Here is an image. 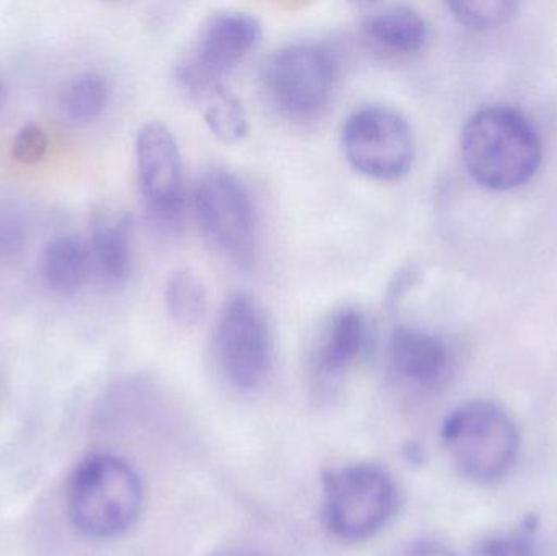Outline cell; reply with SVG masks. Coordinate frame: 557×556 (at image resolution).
<instances>
[{"label": "cell", "instance_id": "obj_3", "mask_svg": "<svg viewBox=\"0 0 557 556\" xmlns=\"http://www.w3.org/2000/svg\"><path fill=\"white\" fill-rule=\"evenodd\" d=\"M442 443L461 475L476 483H494L516 466L520 437L503 408L471 401L448 415Z\"/></svg>", "mask_w": 557, "mask_h": 556}, {"label": "cell", "instance_id": "obj_5", "mask_svg": "<svg viewBox=\"0 0 557 556\" xmlns=\"http://www.w3.org/2000/svg\"><path fill=\"white\" fill-rule=\"evenodd\" d=\"M195 212L212 247L238 270L257 261L258 218L245 183L225 169L206 172L196 185Z\"/></svg>", "mask_w": 557, "mask_h": 556}, {"label": "cell", "instance_id": "obj_26", "mask_svg": "<svg viewBox=\"0 0 557 556\" xmlns=\"http://www.w3.org/2000/svg\"><path fill=\"white\" fill-rule=\"evenodd\" d=\"M225 556H261L258 554H251V552H237V554H231Z\"/></svg>", "mask_w": 557, "mask_h": 556}, {"label": "cell", "instance_id": "obj_8", "mask_svg": "<svg viewBox=\"0 0 557 556\" xmlns=\"http://www.w3.org/2000/svg\"><path fill=\"white\" fill-rule=\"evenodd\" d=\"M344 157L356 172L395 182L408 175L416 140L408 118L388 104H366L354 111L341 133Z\"/></svg>", "mask_w": 557, "mask_h": 556}, {"label": "cell", "instance_id": "obj_15", "mask_svg": "<svg viewBox=\"0 0 557 556\" xmlns=\"http://www.w3.org/2000/svg\"><path fill=\"white\" fill-rule=\"evenodd\" d=\"M42 284L52 293H78L87 283L91 270L88 242L77 235H58L42 248L38 264Z\"/></svg>", "mask_w": 557, "mask_h": 556}, {"label": "cell", "instance_id": "obj_18", "mask_svg": "<svg viewBox=\"0 0 557 556\" xmlns=\"http://www.w3.org/2000/svg\"><path fill=\"white\" fill-rule=\"evenodd\" d=\"M201 100L205 104V121L209 131L221 143L235 144L248 134V120L240 100L225 87L215 85Z\"/></svg>", "mask_w": 557, "mask_h": 556}, {"label": "cell", "instance_id": "obj_10", "mask_svg": "<svg viewBox=\"0 0 557 556\" xmlns=\"http://www.w3.org/2000/svg\"><path fill=\"white\" fill-rule=\"evenodd\" d=\"M137 175L150 211L172 221L185 205L183 160L172 131L159 121L140 127L136 137Z\"/></svg>", "mask_w": 557, "mask_h": 556}, {"label": "cell", "instance_id": "obj_21", "mask_svg": "<svg viewBox=\"0 0 557 556\" xmlns=\"http://www.w3.org/2000/svg\"><path fill=\"white\" fill-rule=\"evenodd\" d=\"M471 556H535L530 538L520 532L490 535L478 542Z\"/></svg>", "mask_w": 557, "mask_h": 556}, {"label": "cell", "instance_id": "obj_13", "mask_svg": "<svg viewBox=\"0 0 557 556\" xmlns=\"http://www.w3.org/2000/svg\"><path fill=\"white\" fill-rule=\"evenodd\" d=\"M91 270L111 286L126 283L133 273L134 227L127 214L103 215L95 222L88 242Z\"/></svg>", "mask_w": 557, "mask_h": 556}, {"label": "cell", "instance_id": "obj_7", "mask_svg": "<svg viewBox=\"0 0 557 556\" xmlns=\"http://www.w3.org/2000/svg\"><path fill=\"white\" fill-rule=\"evenodd\" d=\"M323 493L324 521L343 541L372 538L398 506L395 482L375 466L333 470L323 479Z\"/></svg>", "mask_w": 557, "mask_h": 556}, {"label": "cell", "instance_id": "obj_12", "mask_svg": "<svg viewBox=\"0 0 557 556\" xmlns=\"http://www.w3.org/2000/svg\"><path fill=\"white\" fill-rule=\"evenodd\" d=\"M369 329L366 316L356 307H341L327 320L318 339V371L327 378H337L349 371L366 351Z\"/></svg>", "mask_w": 557, "mask_h": 556}, {"label": "cell", "instance_id": "obj_11", "mask_svg": "<svg viewBox=\"0 0 557 556\" xmlns=\"http://www.w3.org/2000/svg\"><path fill=\"white\" fill-rule=\"evenodd\" d=\"M388 362L393 374L418 391H434L450 378L454 356L437 333L418 326L393 330L388 342Z\"/></svg>", "mask_w": 557, "mask_h": 556}, {"label": "cell", "instance_id": "obj_17", "mask_svg": "<svg viewBox=\"0 0 557 556\" xmlns=\"http://www.w3.org/2000/svg\"><path fill=\"white\" fill-rule=\"evenodd\" d=\"M165 304L178 325L195 326L208 312V291L198 274L178 270L166 281Z\"/></svg>", "mask_w": 557, "mask_h": 556}, {"label": "cell", "instance_id": "obj_24", "mask_svg": "<svg viewBox=\"0 0 557 556\" xmlns=\"http://www.w3.org/2000/svg\"><path fill=\"white\" fill-rule=\"evenodd\" d=\"M412 277H414V271L406 270L403 273L396 274L395 283L389 286L388 289V302L395 304L401 299L403 294L406 293L409 286H411Z\"/></svg>", "mask_w": 557, "mask_h": 556}, {"label": "cell", "instance_id": "obj_14", "mask_svg": "<svg viewBox=\"0 0 557 556\" xmlns=\"http://www.w3.org/2000/svg\"><path fill=\"white\" fill-rule=\"evenodd\" d=\"M363 33L376 46L398 54L419 52L428 45L431 29L424 16L409 5H380L366 13Z\"/></svg>", "mask_w": 557, "mask_h": 556}, {"label": "cell", "instance_id": "obj_20", "mask_svg": "<svg viewBox=\"0 0 557 556\" xmlns=\"http://www.w3.org/2000/svg\"><path fill=\"white\" fill-rule=\"evenodd\" d=\"M49 139L38 124H26L12 140V156L22 165H36L45 159Z\"/></svg>", "mask_w": 557, "mask_h": 556}, {"label": "cell", "instance_id": "obj_4", "mask_svg": "<svg viewBox=\"0 0 557 556\" xmlns=\"http://www.w3.org/2000/svg\"><path fill=\"white\" fill-rule=\"evenodd\" d=\"M339 58L323 42H292L264 62L263 84L274 107L292 120L320 116L339 81Z\"/></svg>", "mask_w": 557, "mask_h": 556}, {"label": "cell", "instance_id": "obj_19", "mask_svg": "<svg viewBox=\"0 0 557 556\" xmlns=\"http://www.w3.org/2000/svg\"><path fill=\"white\" fill-rule=\"evenodd\" d=\"M451 15L471 29H491L504 25L516 15L519 3L510 0H476L448 3Z\"/></svg>", "mask_w": 557, "mask_h": 556}, {"label": "cell", "instance_id": "obj_25", "mask_svg": "<svg viewBox=\"0 0 557 556\" xmlns=\"http://www.w3.org/2000/svg\"><path fill=\"white\" fill-rule=\"evenodd\" d=\"M5 98H7L5 84H3L2 78H0V110H2L3 103H5Z\"/></svg>", "mask_w": 557, "mask_h": 556}, {"label": "cell", "instance_id": "obj_16", "mask_svg": "<svg viewBox=\"0 0 557 556\" xmlns=\"http://www.w3.org/2000/svg\"><path fill=\"white\" fill-rule=\"evenodd\" d=\"M110 85L98 72H84L65 85L61 95V108L69 121L90 124L107 110Z\"/></svg>", "mask_w": 557, "mask_h": 556}, {"label": "cell", "instance_id": "obj_2", "mask_svg": "<svg viewBox=\"0 0 557 556\" xmlns=\"http://www.w3.org/2000/svg\"><path fill=\"white\" fill-rule=\"evenodd\" d=\"M143 483L136 470L113 454H94L75 469L69 512L78 531L110 539L126 532L143 508Z\"/></svg>", "mask_w": 557, "mask_h": 556}, {"label": "cell", "instance_id": "obj_9", "mask_svg": "<svg viewBox=\"0 0 557 556\" xmlns=\"http://www.w3.org/2000/svg\"><path fill=\"white\" fill-rule=\"evenodd\" d=\"M215 349L225 379L235 387L248 391L267 378L273 338L263 310L247 294L225 300L215 330Z\"/></svg>", "mask_w": 557, "mask_h": 556}, {"label": "cell", "instance_id": "obj_23", "mask_svg": "<svg viewBox=\"0 0 557 556\" xmlns=\"http://www.w3.org/2000/svg\"><path fill=\"white\" fill-rule=\"evenodd\" d=\"M398 556H457L444 542L435 539H418L403 548Z\"/></svg>", "mask_w": 557, "mask_h": 556}, {"label": "cell", "instance_id": "obj_6", "mask_svg": "<svg viewBox=\"0 0 557 556\" xmlns=\"http://www.w3.org/2000/svg\"><path fill=\"white\" fill-rule=\"evenodd\" d=\"M260 20L242 10L212 13L175 69L176 82L191 97L202 98L237 69L260 45Z\"/></svg>", "mask_w": 557, "mask_h": 556}, {"label": "cell", "instance_id": "obj_22", "mask_svg": "<svg viewBox=\"0 0 557 556\" xmlns=\"http://www.w3.org/2000/svg\"><path fill=\"white\" fill-rule=\"evenodd\" d=\"M23 238V219L16 208L0 199V257L12 254Z\"/></svg>", "mask_w": 557, "mask_h": 556}, {"label": "cell", "instance_id": "obj_1", "mask_svg": "<svg viewBox=\"0 0 557 556\" xmlns=\"http://www.w3.org/2000/svg\"><path fill=\"white\" fill-rule=\"evenodd\" d=\"M461 156L484 188L509 191L539 172L543 146L535 124L513 107L494 104L474 113L461 134Z\"/></svg>", "mask_w": 557, "mask_h": 556}]
</instances>
